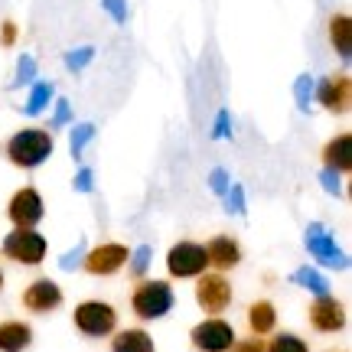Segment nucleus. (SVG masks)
<instances>
[{
    "label": "nucleus",
    "mask_w": 352,
    "mask_h": 352,
    "mask_svg": "<svg viewBox=\"0 0 352 352\" xmlns=\"http://www.w3.org/2000/svg\"><path fill=\"white\" fill-rule=\"evenodd\" d=\"M264 352H310V349H307V342H303L300 336L280 333V336H274V340L264 346Z\"/></svg>",
    "instance_id": "22"
},
{
    "label": "nucleus",
    "mask_w": 352,
    "mask_h": 352,
    "mask_svg": "<svg viewBox=\"0 0 352 352\" xmlns=\"http://www.w3.org/2000/svg\"><path fill=\"white\" fill-rule=\"evenodd\" d=\"M314 85V82H310V76H303V78H297V104H300V108H307V88Z\"/></svg>",
    "instance_id": "31"
},
{
    "label": "nucleus",
    "mask_w": 352,
    "mask_h": 352,
    "mask_svg": "<svg viewBox=\"0 0 352 352\" xmlns=\"http://www.w3.org/2000/svg\"><path fill=\"white\" fill-rule=\"evenodd\" d=\"M91 56H95V50L85 46V50H78V52H69V56H65V65H69L72 72H76V69H85V65L91 63Z\"/></svg>",
    "instance_id": "25"
},
{
    "label": "nucleus",
    "mask_w": 352,
    "mask_h": 352,
    "mask_svg": "<svg viewBox=\"0 0 352 352\" xmlns=\"http://www.w3.org/2000/svg\"><path fill=\"white\" fill-rule=\"evenodd\" d=\"M3 254L16 264H39L46 258V239L36 228H13L3 239Z\"/></svg>",
    "instance_id": "3"
},
{
    "label": "nucleus",
    "mask_w": 352,
    "mask_h": 352,
    "mask_svg": "<svg viewBox=\"0 0 352 352\" xmlns=\"http://www.w3.org/2000/svg\"><path fill=\"white\" fill-rule=\"evenodd\" d=\"M206 258L209 264H215L219 271H228V267H235L241 261V245L232 235H215L209 245H206Z\"/></svg>",
    "instance_id": "14"
},
{
    "label": "nucleus",
    "mask_w": 352,
    "mask_h": 352,
    "mask_svg": "<svg viewBox=\"0 0 352 352\" xmlns=\"http://www.w3.org/2000/svg\"><path fill=\"white\" fill-rule=\"evenodd\" d=\"M0 290H3V271H0Z\"/></svg>",
    "instance_id": "36"
},
{
    "label": "nucleus",
    "mask_w": 352,
    "mask_h": 352,
    "mask_svg": "<svg viewBox=\"0 0 352 352\" xmlns=\"http://www.w3.org/2000/svg\"><path fill=\"white\" fill-rule=\"evenodd\" d=\"M127 248L124 245H98L95 252H88V258H85V271L88 274H98V277H104V274H114V271H121L124 267V261H127Z\"/></svg>",
    "instance_id": "11"
},
{
    "label": "nucleus",
    "mask_w": 352,
    "mask_h": 352,
    "mask_svg": "<svg viewBox=\"0 0 352 352\" xmlns=\"http://www.w3.org/2000/svg\"><path fill=\"white\" fill-rule=\"evenodd\" d=\"M228 212H245V202H241V186H235L228 192V202H226Z\"/></svg>",
    "instance_id": "28"
},
{
    "label": "nucleus",
    "mask_w": 352,
    "mask_h": 352,
    "mask_svg": "<svg viewBox=\"0 0 352 352\" xmlns=\"http://www.w3.org/2000/svg\"><path fill=\"white\" fill-rule=\"evenodd\" d=\"M196 300L206 314H222L232 303V284L222 274H206L196 284Z\"/></svg>",
    "instance_id": "8"
},
{
    "label": "nucleus",
    "mask_w": 352,
    "mask_h": 352,
    "mask_svg": "<svg viewBox=\"0 0 352 352\" xmlns=\"http://www.w3.org/2000/svg\"><path fill=\"white\" fill-rule=\"evenodd\" d=\"M147 261H151V248H138V254H134V264H131V271L138 277H144V271H147Z\"/></svg>",
    "instance_id": "27"
},
{
    "label": "nucleus",
    "mask_w": 352,
    "mask_h": 352,
    "mask_svg": "<svg viewBox=\"0 0 352 352\" xmlns=\"http://www.w3.org/2000/svg\"><path fill=\"white\" fill-rule=\"evenodd\" d=\"M52 98V82H36L33 91H30V101H26V114H39Z\"/></svg>",
    "instance_id": "21"
},
{
    "label": "nucleus",
    "mask_w": 352,
    "mask_h": 352,
    "mask_svg": "<svg viewBox=\"0 0 352 352\" xmlns=\"http://www.w3.org/2000/svg\"><path fill=\"white\" fill-rule=\"evenodd\" d=\"M76 189L78 192H88V189H91V170H78V176H76Z\"/></svg>",
    "instance_id": "33"
},
{
    "label": "nucleus",
    "mask_w": 352,
    "mask_h": 352,
    "mask_svg": "<svg viewBox=\"0 0 352 352\" xmlns=\"http://www.w3.org/2000/svg\"><path fill=\"white\" fill-rule=\"evenodd\" d=\"M65 121H69V101L63 98L59 104H56V118H52V124H56V127H63Z\"/></svg>",
    "instance_id": "32"
},
{
    "label": "nucleus",
    "mask_w": 352,
    "mask_h": 352,
    "mask_svg": "<svg viewBox=\"0 0 352 352\" xmlns=\"http://www.w3.org/2000/svg\"><path fill=\"white\" fill-rule=\"evenodd\" d=\"M212 189H215V192H226V189H228L226 170H215V173H212Z\"/></svg>",
    "instance_id": "34"
},
{
    "label": "nucleus",
    "mask_w": 352,
    "mask_h": 352,
    "mask_svg": "<svg viewBox=\"0 0 352 352\" xmlns=\"http://www.w3.org/2000/svg\"><path fill=\"white\" fill-rule=\"evenodd\" d=\"M206 264H209L206 245H196V241H176L166 254V267L173 277H199Z\"/></svg>",
    "instance_id": "4"
},
{
    "label": "nucleus",
    "mask_w": 352,
    "mask_h": 352,
    "mask_svg": "<svg viewBox=\"0 0 352 352\" xmlns=\"http://www.w3.org/2000/svg\"><path fill=\"white\" fill-rule=\"evenodd\" d=\"M235 342V329L226 320H206L199 327H192V346L202 352H226Z\"/></svg>",
    "instance_id": "7"
},
{
    "label": "nucleus",
    "mask_w": 352,
    "mask_h": 352,
    "mask_svg": "<svg viewBox=\"0 0 352 352\" xmlns=\"http://www.w3.org/2000/svg\"><path fill=\"white\" fill-rule=\"evenodd\" d=\"M131 303H134V314L140 320H160L173 307V287L166 280H140Z\"/></svg>",
    "instance_id": "2"
},
{
    "label": "nucleus",
    "mask_w": 352,
    "mask_h": 352,
    "mask_svg": "<svg viewBox=\"0 0 352 352\" xmlns=\"http://www.w3.org/2000/svg\"><path fill=\"white\" fill-rule=\"evenodd\" d=\"M104 7L111 10V16L118 20V23H124L127 20V10H124V0H104Z\"/></svg>",
    "instance_id": "30"
},
{
    "label": "nucleus",
    "mask_w": 352,
    "mask_h": 352,
    "mask_svg": "<svg viewBox=\"0 0 352 352\" xmlns=\"http://www.w3.org/2000/svg\"><path fill=\"white\" fill-rule=\"evenodd\" d=\"M7 215H10V222L16 228H33L43 219V196L33 186L16 189L10 206H7Z\"/></svg>",
    "instance_id": "6"
},
{
    "label": "nucleus",
    "mask_w": 352,
    "mask_h": 352,
    "mask_svg": "<svg viewBox=\"0 0 352 352\" xmlns=\"http://www.w3.org/2000/svg\"><path fill=\"white\" fill-rule=\"evenodd\" d=\"M323 164H327V170H333V173H349L352 166V138L349 134H340V138H333L323 147Z\"/></svg>",
    "instance_id": "15"
},
{
    "label": "nucleus",
    "mask_w": 352,
    "mask_h": 352,
    "mask_svg": "<svg viewBox=\"0 0 352 352\" xmlns=\"http://www.w3.org/2000/svg\"><path fill=\"white\" fill-rule=\"evenodd\" d=\"M91 138H95V124H78L72 131V157H82V151H85V144Z\"/></svg>",
    "instance_id": "23"
},
{
    "label": "nucleus",
    "mask_w": 352,
    "mask_h": 352,
    "mask_svg": "<svg viewBox=\"0 0 352 352\" xmlns=\"http://www.w3.org/2000/svg\"><path fill=\"white\" fill-rule=\"evenodd\" d=\"M59 303H63V290L52 280H36V284H30L23 290V307L30 314H50Z\"/></svg>",
    "instance_id": "13"
},
{
    "label": "nucleus",
    "mask_w": 352,
    "mask_h": 352,
    "mask_svg": "<svg viewBox=\"0 0 352 352\" xmlns=\"http://www.w3.org/2000/svg\"><path fill=\"white\" fill-rule=\"evenodd\" d=\"M50 153H52V138H50V131H39V127L16 131V134L7 140V157H10V164L23 166V170L39 166Z\"/></svg>",
    "instance_id": "1"
},
{
    "label": "nucleus",
    "mask_w": 352,
    "mask_h": 352,
    "mask_svg": "<svg viewBox=\"0 0 352 352\" xmlns=\"http://www.w3.org/2000/svg\"><path fill=\"white\" fill-rule=\"evenodd\" d=\"M294 284H300V287H310V290L316 294V297L329 294L327 277L320 274V271H314V267H300V271H294Z\"/></svg>",
    "instance_id": "20"
},
{
    "label": "nucleus",
    "mask_w": 352,
    "mask_h": 352,
    "mask_svg": "<svg viewBox=\"0 0 352 352\" xmlns=\"http://www.w3.org/2000/svg\"><path fill=\"white\" fill-rule=\"evenodd\" d=\"M33 76H36V59H33V56H23V59H20V65H16V78H13V88L26 85V82H33Z\"/></svg>",
    "instance_id": "24"
},
{
    "label": "nucleus",
    "mask_w": 352,
    "mask_h": 352,
    "mask_svg": "<svg viewBox=\"0 0 352 352\" xmlns=\"http://www.w3.org/2000/svg\"><path fill=\"white\" fill-rule=\"evenodd\" d=\"M30 342H33V329L26 323H16V320L0 323V352H23Z\"/></svg>",
    "instance_id": "16"
},
{
    "label": "nucleus",
    "mask_w": 352,
    "mask_h": 352,
    "mask_svg": "<svg viewBox=\"0 0 352 352\" xmlns=\"http://www.w3.org/2000/svg\"><path fill=\"white\" fill-rule=\"evenodd\" d=\"M232 352H264V342L258 340V336H252V340H239V342H232Z\"/></svg>",
    "instance_id": "26"
},
{
    "label": "nucleus",
    "mask_w": 352,
    "mask_h": 352,
    "mask_svg": "<svg viewBox=\"0 0 352 352\" xmlns=\"http://www.w3.org/2000/svg\"><path fill=\"white\" fill-rule=\"evenodd\" d=\"M329 43H333V50L340 52L342 59H349V43H352V23L346 13H336L333 20H329Z\"/></svg>",
    "instance_id": "19"
},
{
    "label": "nucleus",
    "mask_w": 352,
    "mask_h": 352,
    "mask_svg": "<svg viewBox=\"0 0 352 352\" xmlns=\"http://www.w3.org/2000/svg\"><path fill=\"white\" fill-rule=\"evenodd\" d=\"M76 327L85 333V336H108L114 329V323H118V314H114L108 303L101 300H85L76 307Z\"/></svg>",
    "instance_id": "5"
},
{
    "label": "nucleus",
    "mask_w": 352,
    "mask_h": 352,
    "mask_svg": "<svg viewBox=\"0 0 352 352\" xmlns=\"http://www.w3.org/2000/svg\"><path fill=\"white\" fill-rule=\"evenodd\" d=\"M277 323V314H274V303L267 300H254L248 307V327H252L254 336H264V333H271Z\"/></svg>",
    "instance_id": "17"
},
{
    "label": "nucleus",
    "mask_w": 352,
    "mask_h": 352,
    "mask_svg": "<svg viewBox=\"0 0 352 352\" xmlns=\"http://www.w3.org/2000/svg\"><path fill=\"white\" fill-rule=\"evenodd\" d=\"M13 36H16V26H13V23H3V46H10Z\"/></svg>",
    "instance_id": "35"
},
{
    "label": "nucleus",
    "mask_w": 352,
    "mask_h": 352,
    "mask_svg": "<svg viewBox=\"0 0 352 352\" xmlns=\"http://www.w3.org/2000/svg\"><path fill=\"white\" fill-rule=\"evenodd\" d=\"M111 352H153V340L144 329H124L111 340Z\"/></svg>",
    "instance_id": "18"
},
{
    "label": "nucleus",
    "mask_w": 352,
    "mask_h": 352,
    "mask_svg": "<svg viewBox=\"0 0 352 352\" xmlns=\"http://www.w3.org/2000/svg\"><path fill=\"white\" fill-rule=\"evenodd\" d=\"M329 352H336V349H329Z\"/></svg>",
    "instance_id": "37"
},
{
    "label": "nucleus",
    "mask_w": 352,
    "mask_h": 352,
    "mask_svg": "<svg viewBox=\"0 0 352 352\" xmlns=\"http://www.w3.org/2000/svg\"><path fill=\"white\" fill-rule=\"evenodd\" d=\"M310 323H314V329H320V333H340V329L346 327V310H342V303L336 300V297L323 294V297H316V300L310 303Z\"/></svg>",
    "instance_id": "10"
},
{
    "label": "nucleus",
    "mask_w": 352,
    "mask_h": 352,
    "mask_svg": "<svg viewBox=\"0 0 352 352\" xmlns=\"http://www.w3.org/2000/svg\"><path fill=\"white\" fill-rule=\"evenodd\" d=\"M349 95H352V88H349V78L346 76H329L316 85V98H320V104L333 114L349 111Z\"/></svg>",
    "instance_id": "12"
},
{
    "label": "nucleus",
    "mask_w": 352,
    "mask_h": 352,
    "mask_svg": "<svg viewBox=\"0 0 352 352\" xmlns=\"http://www.w3.org/2000/svg\"><path fill=\"white\" fill-rule=\"evenodd\" d=\"M307 248L314 252L316 261L327 264V267H346L349 264V258L340 252V245L333 241V235L323 226H316V222L307 228Z\"/></svg>",
    "instance_id": "9"
},
{
    "label": "nucleus",
    "mask_w": 352,
    "mask_h": 352,
    "mask_svg": "<svg viewBox=\"0 0 352 352\" xmlns=\"http://www.w3.org/2000/svg\"><path fill=\"white\" fill-rule=\"evenodd\" d=\"M320 183H323V189H327V192H333V196L340 192V176L333 173V170H327V173H320Z\"/></svg>",
    "instance_id": "29"
}]
</instances>
